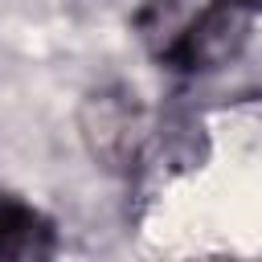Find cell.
<instances>
[{
    "instance_id": "6da1fadb",
    "label": "cell",
    "mask_w": 262,
    "mask_h": 262,
    "mask_svg": "<svg viewBox=\"0 0 262 262\" xmlns=\"http://www.w3.org/2000/svg\"><path fill=\"white\" fill-rule=\"evenodd\" d=\"M139 37L168 70H213L242 37V8L229 0H147L135 16Z\"/></svg>"
},
{
    "instance_id": "7a4b0ae2",
    "label": "cell",
    "mask_w": 262,
    "mask_h": 262,
    "mask_svg": "<svg viewBox=\"0 0 262 262\" xmlns=\"http://www.w3.org/2000/svg\"><path fill=\"white\" fill-rule=\"evenodd\" d=\"M57 250L53 221L33 209L29 201L0 192V262H29V258H49Z\"/></svg>"
},
{
    "instance_id": "3957f363",
    "label": "cell",
    "mask_w": 262,
    "mask_h": 262,
    "mask_svg": "<svg viewBox=\"0 0 262 262\" xmlns=\"http://www.w3.org/2000/svg\"><path fill=\"white\" fill-rule=\"evenodd\" d=\"M233 8H242V12H262V0H229Z\"/></svg>"
}]
</instances>
